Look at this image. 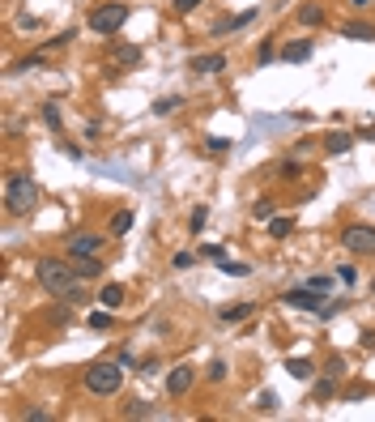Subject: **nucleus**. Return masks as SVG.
I'll return each mask as SVG.
<instances>
[{"label":"nucleus","instance_id":"obj_39","mask_svg":"<svg viewBox=\"0 0 375 422\" xmlns=\"http://www.w3.org/2000/svg\"><path fill=\"white\" fill-rule=\"evenodd\" d=\"M307 286H311V290H320V294H333V286H337V282H333V278H311Z\"/></svg>","mask_w":375,"mask_h":422},{"label":"nucleus","instance_id":"obj_46","mask_svg":"<svg viewBox=\"0 0 375 422\" xmlns=\"http://www.w3.org/2000/svg\"><path fill=\"white\" fill-rule=\"evenodd\" d=\"M192 9H200V0H175V13H179V18H188Z\"/></svg>","mask_w":375,"mask_h":422},{"label":"nucleus","instance_id":"obj_34","mask_svg":"<svg viewBox=\"0 0 375 422\" xmlns=\"http://www.w3.org/2000/svg\"><path fill=\"white\" fill-rule=\"evenodd\" d=\"M325 376H333V380H341V376H346V358H341V354H333V358L325 362Z\"/></svg>","mask_w":375,"mask_h":422},{"label":"nucleus","instance_id":"obj_42","mask_svg":"<svg viewBox=\"0 0 375 422\" xmlns=\"http://www.w3.org/2000/svg\"><path fill=\"white\" fill-rule=\"evenodd\" d=\"M354 141H375V120L371 124H358L354 128Z\"/></svg>","mask_w":375,"mask_h":422},{"label":"nucleus","instance_id":"obj_4","mask_svg":"<svg viewBox=\"0 0 375 422\" xmlns=\"http://www.w3.org/2000/svg\"><path fill=\"white\" fill-rule=\"evenodd\" d=\"M124 22H128V5H94L86 26L94 34H102V39H111L116 30H124Z\"/></svg>","mask_w":375,"mask_h":422},{"label":"nucleus","instance_id":"obj_24","mask_svg":"<svg viewBox=\"0 0 375 422\" xmlns=\"http://www.w3.org/2000/svg\"><path fill=\"white\" fill-rule=\"evenodd\" d=\"M132 222H137L132 209H120V214L111 218V235H128V231H132Z\"/></svg>","mask_w":375,"mask_h":422},{"label":"nucleus","instance_id":"obj_11","mask_svg":"<svg viewBox=\"0 0 375 422\" xmlns=\"http://www.w3.org/2000/svg\"><path fill=\"white\" fill-rule=\"evenodd\" d=\"M256 18H260L256 9H243L239 18H218V22H213V30H209V34H235V30H243V26H252Z\"/></svg>","mask_w":375,"mask_h":422},{"label":"nucleus","instance_id":"obj_3","mask_svg":"<svg viewBox=\"0 0 375 422\" xmlns=\"http://www.w3.org/2000/svg\"><path fill=\"white\" fill-rule=\"evenodd\" d=\"M39 205V184L30 175H9L5 179V214L9 218H26Z\"/></svg>","mask_w":375,"mask_h":422},{"label":"nucleus","instance_id":"obj_22","mask_svg":"<svg viewBox=\"0 0 375 422\" xmlns=\"http://www.w3.org/2000/svg\"><path fill=\"white\" fill-rule=\"evenodd\" d=\"M184 107V98L179 94H167V98H154V116H171V111H179Z\"/></svg>","mask_w":375,"mask_h":422},{"label":"nucleus","instance_id":"obj_26","mask_svg":"<svg viewBox=\"0 0 375 422\" xmlns=\"http://www.w3.org/2000/svg\"><path fill=\"white\" fill-rule=\"evenodd\" d=\"M337 397V380L333 376H320L315 380V401H333Z\"/></svg>","mask_w":375,"mask_h":422},{"label":"nucleus","instance_id":"obj_50","mask_svg":"<svg viewBox=\"0 0 375 422\" xmlns=\"http://www.w3.org/2000/svg\"><path fill=\"white\" fill-rule=\"evenodd\" d=\"M371 294H375V282H371Z\"/></svg>","mask_w":375,"mask_h":422},{"label":"nucleus","instance_id":"obj_28","mask_svg":"<svg viewBox=\"0 0 375 422\" xmlns=\"http://www.w3.org/2000/svg\"><path fill=\"white\" fill-rule=\"evenodd\" d=\"M341 311H346V299H325V307H320L315 315H320V320H337Z\"/></svg>","mask_w":375,"mask_h":422},{"label":"nucleus","instance_id":"obj_5","mask_svg":"<svg viewBox=\"0 0 375 422\" xmlns=\"http://www.w3.org/2000/svg\"><path fill=\"white\" fill-rule=\"evenodd\" d=\"M341 247H346L350 256H375V226L350 222V226L341 231Z\"/></svg>","mask_w":375,"mask_h":422},{"label":"nucleus","instance_id":"obj_17","mask_svg":"<svg viewBox=\"0 0 375 422\" xmlns=\"http://www.w3.org/2000/svg\"><path fill=\"white\" fill-rule=\"evenodd\" d=\"M341 34L354 39V43H375V26H371V22H346Z\"/></svg>","mask_w":375,"mask_h":422},{"label":"nucleus","instance_id":"obj_12","mask_svg":"<svg viewBox=\"0 0 375 422\" xmlns=\"http://www.w3.org/2000/svg\"><path fill=\"white\" fill-rule=\"evenodd\" d=\"M111 60H116L120 69H137V64L145 60V51H141L137 43H120V47H111Z\"/></svg>","mask_w":375,"mask_h":422},{"label":"nucleus","instance_id":"obj_38","mask_svg":"<svg viewBox=\"0 0 375 422\" xmlns=\"http://www.w3.org/2000/svg\"><path fill=\"white\" fill-rule=\"evenodd\" d=\"M362 397H371V384H362V380H358V384H350V388H346V401H362Z\"/></svg>","mask_w":375,"mask_h":422},{"label":"nucleus","instance_id":"obj_40","mask_svg":"<svg viewBox=\"0 0 375 422\" xmlns=\"http://www.w3.org/2000/svg\"><path fill=\"white\" fill-rule=\"evenodd\" d=\"M171 265H175V269H192V265H196V256H192V252H175Z\"/></svg>","mask_w":375,"mask_h":422},{"label":"nucleus","instance_id":"obj_37","mask_svg":"<svg viewBox=\"0 0 375 422\" xmlns=\"http://www.w3.org/2000/svg\"><path fill=\"white\" fill-rule=\"evenodd\" d=\"M73 34H77V30H64V34H56V39H47V43H43V51H56V47H69V43H73Z\"/></svg>","mask_w":375,"mask_h":422},{"label":"nucleus","instance_id":"obj_36","mask_svg":"<svg viewBox=\"0 0 375 422\" xmlns=\"http://www.w3.org/2000/svg\"><path fill=\"white\" fill-rule=\"evenodd\" d=\"M43 120H47V128L60 132V107H56V102H43Z\"/></svg>","mask_w":375,"mask_h":422},{"label":"nucleus","instance_id":"obj_45","mask_svg":"<svg viewBox=\"0 0 375 422\" xmlns=\"http://www.w3.org/2000/svg\"><path fill=\"white\" fill-rule=\"evenodd\" d=\"M22 422H51V414H47V409H26Z\"/></svg>","mask_w":375,"mask_h":422},{"label":"nucleus","instance_id":"obj_49","mask_svg":"<svg viewBox=\"0 0 375 422\" xmlns=\"http://www.w3.org/2000/svg\"><path fill=\"white\" fill-rule=\"evenodd\" d=\"M350 5H354V9H371V5H375V0H350Z\"/></svg>","mask_w":375,"mask_h":422},{"label":"nucleus","instance_id":"obj_48","mask_svg":"<svg viewBox=\"0 0 375 422\" xmlns=\"http://www.w3.org/2000/svg\"><path fill=\"white\" fill-rule=\"evenodd\" d=\"M120 362H124V367H132V372H137V354H132V350H120Z\"/></svg>","mask_w":375,"mask_h":422},{"label":"nucleus","instance_id":"obj_18","mask_svg":"<svg viewBox=\"0 0 375 422\" xmlns=\"http://www.w3.org/2000/svg\"><path fill=\"white\" fill-rule=\"evenodd\" d=\"M86 325H90L94 333H107V329H116V311H111V307H102V311H90V315H86Z\"/></svg>","mask_w":375,"mask_h":422},{"label":"nucleus","instance_id":"obj_16","mask_svg":"<svg viewBox=\"0 0 375 422\" xmlns=\"http://www.w3.org/2000/svg\"><path fill=\"white\" fill-rule=\"evenodd\" d=\"M252 311H256V303L247 299V303H235V307H222L218 315H222V325H243V320H247Z\"/></svg>","mask_w":375,"mask_h":422},{"label":"nucleus","instance_id":"obj_10","mask_svg":"<svg viewBox=\"0 0 375 422\" xmlns=\"http://www.w3.org/2000/svg\"><path fill=\"white\" fill-rule=\"evenodd\" d=\"M311 51H315L311 39H294V43H286V47L278 51V60H282V64H303V60H311Z\"/></svg>","mask_w":375,"mask_h":422},{"label":"nucleus","instance_id":"obj_15","mask_svg":"<svg viewBox=\"0 0 375 422\" xmlns=\"http://www.w3.org/2000/svg\"><path fill=\"white\" fill-rule=\"evenodd\" d=\"M286 376H294V380H315V362L311 358H286Z\"/></svg>","mask_w":375,"mask_h":422},{"label":"nucleus","instance_id":"obj_23","mask_svg":"<svg viewBox=\"0 0 375 422\" xmlns=\"http://www.w3.org/2000/svg\"><path fill=\"white\" fill-rule=\"evenodd\" d=\"M299 22L311 30V26H325V9H320V5H303L299 9Z\"/></svg>","mask_w":375,"mask_h":422},{"label":"nucleus","instance_id":"obj_35","mask_svg":"<svg viewBox=\"0 0 375 422\" xmlns=\"http://www.w3.org/2000/svg\"><path fill=\"white\" fill-rule=\"evenodd\" d=\"M43 56H47V51H30V56H22V60H18L13 69H43V64H47Z\"/></svg>","mask_w":375,"mask_h":422},{"label":"nucleus","instance_id":"obj_31","mask_svg":"<svg viewBox=\"0 0 375 422\" xmlns=\"http://www.w3.org/2000/svg\"><path fill=\"white\" fill-rule=\"evenodd\" d=\"M205 380H209V384H222V380H226V362H222V358H213V362L205 367Z\"/></svg>","mask_w":375,"mask_h":422},{"label":"nucleus","instance_id":"obj_7","mask_svg":"<svg viewBox=\"0 0 375 422\" xmlns=\"http://www.w3.org/2000/svg\"><path fill=\"white\" fill-rule=\"evenodd\" d=\"M192 384H196V367L179 362V367H171V372H167V397H188Z\"/></svg>","mask_w":375,"mask_h":422},{"label":"nucleus","instance_id":"obj_27","mask_svg":"<svg viewBox=\"0 0 375 422\" xmlns=\"http://www.w3.org/2000/svg\"><path fill=\"white\" fill-rule=\"evenodd\" d=\"M120 418H154V405H149V401H128V405L120 409Z\"/></svg>","mask_w":375,"mask_h":422},{"label":"nucleus","instance_id":"obj_13","mask_svg":"<svg viewBox=\"0 0 375 422\" xmlns=\"http://www.w3.org/2000/svg\"><path fill=\"white\" fill-rule=\"evenodd\" d=\"M124 299H128L124 282H107V286L98 290V303H102V307H111V311H120V307H124Z\"/></svg>","mask_w":375,"mask_h":422},{"label":"nucleus","instance_id":"obj_9","mask_svg":"<svg viewBox=\"0 0 375 422\" xmlns=\"http://www.w3.org/2000/svg\"><path fill=\"white\" fill-rule=\"evenodd\" d=\"M188 64H192V73H196V77H213V73H222L231 60L222 56V51H205V56H192Z\"/></svg>","mask_w":375,"mask_h":422},{"label":"nucleus","instance_id":"obj_33","mask_svg":"<svg viewBox=\"0 0 375 422\" xmlns=\"http://www.w3.org/2000/svg\"><path fill=\"white\" fill-rule=\"evenodd\" d=\"M278 175L282 179H299L303 175V163H299V158H286V163H278Z\"/></svg>","mask_w":375,"mask_h":422},{"label":"nucleus","instance_id":"obj_32","mask_svg":"<svg viewBox=\"0 0 375 422\" xmlns=\"http://www.w3.org/2000/svg\"><path fill=\"white\" fill-rule=\"evenodd\" d=\"M205 222H209V205H196V209H192V218H188L192 235H200V231H205Z\"/></svg>","mask_w":375,"mask_h":422},{"label":"nucleus","instance_id":"obj_43","mask_svg":"<svg viewBox=\"0 0 375 422\" xmlns=\"http://www.w3.org/2000/svg\"><path fill=\"white\" fill-rule=\"evenodd\" d=\"M205 149H209V154H222V149H231V141H226V137H209Z\"/></svg>","mask_w":375,"mask_h":422},{"label":"nucleus","instance_id":"obj_21","mask_svg":"<svg viewBox=\"0 0 375 422\" xmlns=\"http://www.w3.org/2000/svg\"><path fill=\"white\" fill-rule=\"evenodd\" d=\"M294 235V218H269V239H290Z\"/></svg>","mask_w":375,"mask_h":422},{"label":"nucleus","instance_id":"obj_14","mask_svg":"<svg viewBox=\"0 0 375 422\" xmlns=\"http://www.w3.org/2000/svg\"><path fill=\"white\" fill-rule=\"evenodd\" d=\"M73 269H77L81 282H94V278L102 273V260H98V256H77V260H73Z\"/></svg>","mask_w":375,"mask_h":422},{"label":"nucleus","instance_id":"obj_1","mask_svg":"<svg viewBox=\"0 0 375 422\" xmlns=\"http://www.w3.org/2000/svg\"><path fill=\"white\" fill-rule=\"evenodd\" d=\"M34 278H39V286H43L51 299H60V303H90L86 290H81L77 269L64 265V260H56V256H43L39 265H34Z\"/></svg>","mask_w":375,"mask_h":422},{"label":"nucleus","instance_id":"obj_2","mask_svg":"<svg viewBox=\"0 0 375 422\" xmlns=\"http://www.w3.org/2000/svg\"><path fill=\"white\" fill-rule=\"evenodd\" d=\"M124 372L128 367L116 358V362H94V367H86V376H81V384H86V393H94V397H116L120 388H124Z\"/></svg>","mask_w":375,"mask_h":422},{"label":"nucleus","instance_id":"obj_25","mask_svg":"<svg viewBox=\"0 0 375 422\" xmlns=\"http://www.w3.org/2000/svg\"><path fill=\"white\" fill-rule=\"evenodd\" d=\"M273 60H278V47H273V39H264V43L256 47V64H260V69H269Z\"/></svg>","mask_w":375,"mask_h":422},{"label":"nucleus","instance_id":"obj_47","mask_svg":"<svg viewBox=\"0 0 375 422\" xmlns=\"http://www.w3.org/2000/svg\"><path fill=\"white\" fill-rule=\"evenodd\" d=\"M98 137H102V124L90 120V124H86V141H98Z\"/></svg>","mask_w":375,"mask_h":422},{"label":"nucleus","instance_id":"obj_44","mask_svg":"<svg viewBox=\"0 0 375 422\" xmlns=\"http://www.w3.org/2000/svg\"><path fill=\"white\" fill-rule=\"evenodd\" d=\"M200 260H226V252L218 243H209V247H200Z\"/></svg>","mask_w":375,"mask_h":422},{"label":"nucleus","instance_id":"obj_41","mask_svg":"<svg viewBox=\"0 0 375 422\" xmlns=\"http://www.w3.org/2000/svg\"><path fill=\"white\" fill-rule=\"evenodd\" d=\"M337 278H341L346 286H354V282H358V269H354V265H337Z\"/></svg>","mask_w":375,"mask_h":422},{"label":"nucleus","instance_id":"obj_6","mask_svg":"<svg viewBox=\"0 0 375 422\" xmlns=\"http://www.w3.org/2000/svg\"><path fill=\"white\" fill-rule=\"evenodd\" d=\"M325 299H329V294H320V290H311V286H294V290L282 294V303L294 307V311H320V307H325Z\"/></svg>","mask_w":375,"mask_h":422},{"label":"nucleus","instance_id":"obj_8","mask_svg":"<svg viewBox=\"0 0 375 422\" xmlns=\"http://www.w3.org/2000/svg\"><path fill=\"white\" fill-rule=\"evenodd\" d=\"M102 243H107L102 235L81 231V235H73V239H69V247H64V252H69V260H77V256H102Z\"/></svg>","mask_w":375,"mask_h":422},{"label":"nucleus","instance_id":"obj_30","mask_svg":"<svg viewBox=\"0 0 375 422\" xmlns=\"http://www.w3.org/2000/svg\"><path fill=\"white\" fill-rule=\"evenodd\" d=\"M278 405H282V397H278V393H273V388H264V393H260V397H256V409H260V414H273V409H278Z\"/></svg>","mask_w":375,"mask_h":422},{"label":"nucleus","instance_id":"obj_19","mask_svg":"<svg viewBox=\"0 0 375 422\" xmlns=\"http://www.w3.org/2000/svg\"><path fill=\"white\" fill-rule=\"evenodd\" d=\"M350 145H354V132H329V137H325V149H329V154H346Z\"/></svg>","mask_w":375,"mask_h":422},{"label":"nucleus","instance_id":"obj_20","mask_svg":"<svg viewBox=\"0 0 375 422\" xmlns=\"http://www.w3.org/2000/svg\"><path fill=\"white\" fill-rule=\"evenodd\" d=\"M252 218H256V222H269V218H278V205H273L269 196H260V200L252 205Z\"/></svg>","mask_w":375,"mask_h":422},{"label":"nucleus","instance_id":"obj_29","mask_svg":"<svg viewBox=\"0 0 375 422\" xmlns=\"http://www.w3.org/2000/svg\"><path fill=\"white\" fill-rule=\"evenodd\" d=\"M218 269H222L226 278H247V273H252V265H243V260H218Z\"/></svg>","mask_w":375,"mask_h":422}]
</instances>
